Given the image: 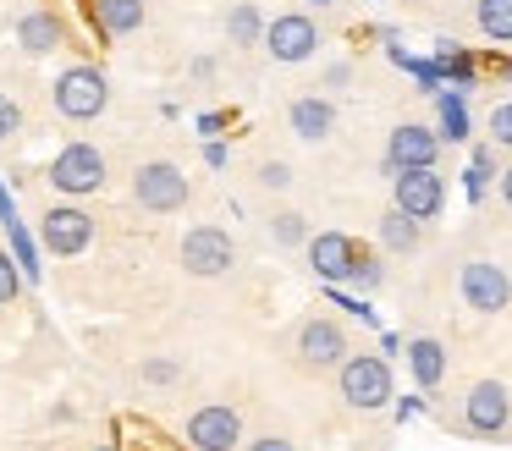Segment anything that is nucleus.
<instances>
[{
	"instance_id": "a19ab883",
	"label": "nucleus",
	"mask_w": 512,
	"mask_h": 451,
	"mask_svg": "<svg viewBox=\"0 0 512 451\" xmlns=\"http://www.w3.org/2000/svg\"><path fill=\"white\" fill-rule=\"evenodd\" d=\"M303 6H320L325 11V6H342V0H303Z\"/></svg>"
},
{
	"instance_id": "4c0bfd02",
	"label": "nucleus",
	"mask_w": 512,
	"mask_h": 451,
	"mask_svg": "<svg viewBox=\"0 0 512 451\" xmlns=\"http://www.w3.org/2000/svg\"><path fill=\"white\" fill-rule=\"evenodd\" d=\"M424 413V396H402V402H397V418H402V424H408V418H419Z\"/></svg>"
},
{
	"instance_id": "f257e3e1",
	"label": "nucleus",
	"mask_w": 512,
	"mask_h": 451,
	"mask_svg": "<svg viewBox=\"0 0 512 451\" xmlns=\"http://www.w3.org/2000/svg\"><path fill=\"white\" fill-rule=\"evenodd\" d=\"M336 391H342V402L353 407V413H380V407H391V396H397V385H391V358H380V352H347V358L336 363Z\"/></svg>"
},
{
	"instance_id": "79ce46f5",
	"label": "nucleus",
	"mask_w": 512,
	"mask_h": 451,
	"mask_svg": "<svg viewBox=\"0 0 512 451\" xmlns=\"http://www.w3.org/2000/svg\"><path fill=\"white\" fill-rule=\"evenodd\" d=\"M94 451H116V446H94Z\"/></svg>"
},
{
	"instance_id": "6ab92c4d",
	"label": "nucleus",
	"mask_w": 512,
	"mask_h": 451,
	"mask_svg": "<svg viewBox=\"0 0 512 451\" xmlns=\"http://www.w3.org/2000/svg\"><path fill=\"white\" fill-rule=\"evenodd\" d=\"M435 99V132H441V143H468V132H474V121H468V94H457V88H441Z\"/></svg>"
},
{
	"instance_id": "37998d69",
	"label": "nucleus",
	"mask_w": 512,
	"mask_h": 451,
	"mask_svg": "<svg viewBox=\"0 0 512 451\" xmlns=\"http://www.w3.org/2000/svg\"><path fill=\"white\" fill-rule=\"evenodd\" d=\"M474 6H479V0H474Z\"/></svg>"
},
{
	"instance_id": "4be33fe9",
	"label": "nucleus",
	"mask_w": 512,
	"mask_h": 451,
	"mask_svg": "<svg viewBox=\"0 0 512 451\" xmlns=\"http://www.w3.org/2000/svg\"><path fill=\"white\" fill-rule=\"evenodd\" d=\"M375 237H380V248H386V253H413V248H419V237H424V226H419V220H408L397 204H391L386 215H380Z\"/></svg>"
},
{
	"instance_id": "423d86ee",
	"label": "nucleus",
	"mask_w": 512,
	"mask_h": 451,
	"mask_svg": "<svg viewBox=\"0 0 512 451\" xmlns=\"http://www.w3.org/2000/svg\"><path fill=\"white\" fill-rule=\"evenodd\" d=\"M94 215L83 204H50L45 215H39V242H45V253H56V259H78V253L94 248Z\"/></svg>"
},
{
	"instance_id": "2f4dec72",
	"label": "nucleus",
	"mask_w": 512,
	"mask_h": 451,
	"mask_svg": "<svg viewBox=\"0 0 512 451\" xmlns=\"http://www.w3.org/2000/svg\"><path fill=\"white\" fill-rule=\"evenodd\" d=\"M17 127H23V110H17V99L0 94V138H12Z\"/></svg>"
},
{
	"instance_id": "aec40b11",
	"label": "nucleus",
	"mask_w": 512,
	"mask_h": 451,
	"mask_svg": "<svg viewBox=\"0 0 512 451\" xmlns=\"http://www.w3.org/2000/svg\"><path fill=\"white\" fill-rule=\"evenodd\" d=\"M94 22H100V39H127L144 28V0H94Z\"/></svg>"
},
{
	"instance_id": "bb28decb",
	"label": "nucleus",
	"mask_w": 512,
	"mask_h": 451,
	"mask_svg": "<svg viewBox=\"0 0 512 451\" xmlns=\"http://www.w3.org/2000/svg\"><path fill=\"white\" fill-rule=\"evenodd\" d=\"M138 374H144V385H160V391H166V385H177V380H182V363H177V358H166V352H155V358L138 363Z\"/></svg>"
},
{
	"instance_id": "393cba45",
	"label": "nucleus",
	"mask_w": 512,
	"mask_h": 451,
	"mask_svg": "<svg viewBox=\"0 0 512 451\" xmlns=\"http://www.w3.org/2000/svg\"><path fill=\"white\" fill-rule=\"evenodd\" d=\"M474 17H479V33L490 44H512V0H479Z\"/></svg>"
},
{
	"instance_id": "f704fd0d",
	"label": "nucleus",
	"mask_w": 512,
	"mask_h": 451,
	"mask_svg": "<svg viewBox=\"0 0 512 451\" xmlns=\"http://www.w3.org/2000/svg\"><path fill=\"white\" fill-rule=\"evenodd\" d=\"M226 121H232L226 110H204V116H199V132H204V138H221V132H226Z\"/></svg>"
},
{
	"instance_id": "b1692460",
	"label": "nucleus",
	"mask_w": 512,
	"mask_h": 451,
	"mask_svg": "<svg viewBox=\"0 0 512 451\" xmlns=\"http://www.w3.org/2000/svg\"><path fill=\"white\" fill-rule=\"evenodd\" d=\"M490 182H496V143H479V149L468 154V171H463L468 204H479V198L490 193Z\"/></svg>"
},
{
	"instance_id": "ddd939ff",
	"label": "nucleus",
	"mask_w": 512,
	"mask_h": 451,
	"mask_svg": "<svg viewBox=\"0 0 512 451\" xmlns=\"http://www.w3.org/2000/svg\"><path fill=\"white\" fill-rule=\"evenodd\" d=\"M292 347H298V363H303V369H336V363L353 352V347H347V330L336 325V319H325V314L303 319L298 336H292Z\"/></svg>"
},
{
	"instance_id": "412c9836",
	"label": "nucleus",
	"mask_w": 512,
	"mask_h": 451,
	"mask_svg": "<svg viewBox=\"0 0 512 451\" xmlns=\"http://www.w3.org/2000/svg\"><path fill=\"white\" fill-rule=\"evenodd\" d=\"M6 248H12V259H17V270H23L28 286L45 281V264H39V237L28 231V220H12V226H6Z\"/></svg>"
},
{
	"instance_id": "39448f33",
	"label": "nucleus",
	"mask_w": 512,
	"mask_h": 451,
	"mask_svg": "<svg viewBox=\"0 0 512 451\" xmlns=\"http://www.w3.org/2000/svg\"><path fill=\"white\" fill-rule=\"evenodd\" d=\"M177 259H182V270L199 275V281H221V275H232V264H237V242H232L226 226H193L188 237H182Z\"/></svg>"
},
{
	"instance_id": "9d476101",
	"label": "nucleus",
	"mask_w": 512,
	"mask_h": 451,
	"mask_svg": "<svg viewBox=\"0 0 512 451\" xmlns=\"http://www.w3.org/2000/svg\"><path fill=\"white\" fill-rule=\"evenodd\" d=\"M259 44L270 50V61L298 66V61H309V55L320 50V22H314L309 11H281V17L265 22V39Z\"/></svg>"
},
{
	"instance_id": "72a5a7b5",
	"label": "nucleus",
	"mask_w": 512,
	"mask_h": 451,
	"mask_svg": "<svg viewBox=\"0 0 512 451\" xmlns=\"http://www.w3.org/2000/svg\"><path fill=\"white\" fill-rule=\"evenodd\" d=\"M12 220H23V215H17V198H12V187H6V176H0V231L12 226Z\"/></svg>"
},
{
	"instance_id": "20e7f679",
	"label": "nucleus",
	"mask_w": 512,
	"mask_h": 451,
	"mask_svg": "<svg viewBox=\"0 0 512 451\" xmlns=\"http://www.w3.org/2000/svg\"><path fill=\"white\" fill-rule=\"evenodd\" d=\"M188 198H193V187L177 160H144L133 171V204L149 209V215H177Z\"/></svg>"
},
{
	"instance_id": "c756f323",
	"label": "nucleus",
	"mask_w": 512,
	"mask_h": 451,
	"mask_svg": "<svg viewBox=\"0 0 512 451\" xmlns=\"http://www.w3.org/2000/svg\"><path fill=\"white\" fill-rule=\"evenodd\" d=\"M490 143H496V149H512V99H501L496 110H490Z\"/></svg>"
},
{
	"instance_id": "9b49d317",
	"label": "nucleus",
	"mask_w": 512,
	"mask_h": 451,
	"mask_svg": "<svg viewBox=\"0 0 512 451\" xmlns=\"http://www.w3.org/2000/svg\"><path fill=\"white\" fill-rule=\"evenodd\" d=\"M457 292H463V303L474 308V314H501V308L512 303V275L490 259H468L463 270H457Z\"/></svg>"
},
{
	"instance_id": "c9c22d12",
	"label": "nucleus",
	"mask_w": 512,
	"mask_h": 451,
	"mask_svg": "<svg viewBox=\"0 0 512 451\" xmlns=\"http://www.w3.org/2000/svg\"><path fill=\"white\" fill-rule=\"evenodd\" d=\"M243 451H298V446H292L287 435H259V440H248Z\"/></svg>"
},
{
	"instance_id": "7ed1b4c3",
	"label": "nucleus",
	"mask_w": 512,
	"mask_h": 451,
	"mask_svg": "<svg viewBox=\"0 0 512 451\" xmlns=\"http://www.w3.org/2000/svg\"><path fill=\"white\" fill-rule=\"evenodd\" d=\"M45 182L56 187L61 198H89L105 187V154L94 149V143H61L56 160L45 165Z\"/></svg>"
},
{
	"instance_id": "dca6fc26",
	"label": "nucleus",
	"mask_w": 512,
	"mask_h": 451,
	"mask_svg": "<svg viewBox=\"0 0 512 451\" xmlns=\"http://www.w3.org/2000/svg\"><path fill=\"white\" fill-rule=\"evenodd\" d=\"M287 127L298 132L303 143H325L336 132V105L325 94H303V99L287 105Z\"/></svg>"
},
{
	"instance_id": "f8f14e48",
	"label": "nucleus",
	"mask_w": 512,
	"mask_h": 451,
	"mask_svg": "<svg viewBox=\"0 0 512 451\" xmlns=\"http://www.w3.org/2000/svg\"><path fill=\"white\" fill-rule=\"evenodd\" d=\"M435 160H441V132L424 127V121H402V127H391V138H386V160H380V171L397 176V171L435 165Z\"/></svg>"
},
{
	"instance_id": "6e6552de",
	"label": "nucleus",
	"mask_w": 512,
	"mask_h": 451,
	"mask_svg": "<svg viewBox=\"0 0 512 451\" xmlns=\"http://www.w3.org/2000/svg\"><path fill=\"white\" fill-rule=\"evenodd\" d=\"M463 429L479 440H501L512 429V391L501 380H474L463 396Z\"/></svg>"
},
{
	"instance_id": "2eb2a0df",
	"label": "nucleus",
	"mask_w": 512,
	"mask_h": 451,
	"mask_svg": "<svg viewBox=\"0 0 512 451\" xmlns=\"http://www.w3.org/2000/svg\"><path fill=\"white\" fill-rule=\"evenodd\" d=\"M61 44H67V22L56 17V11H23L17 17V50L23 55H56Z\"/></svg>"
},
{
	"instance_id": "a878e982",
	"label": "nucleus",
	"mask_w": 512,
	"mask_h": 451,
	"mask_svg": "<svg viewBox=\"0 0 512 451\" xmlns=\"http://www.w3.org/2000/svg\"><path fill=\"white\" fill-rule=\"evenodd\" d=\"M270 237H276L281 248H303L314 231H309V220H303L298 209H281V215H270Z\"/></svg>"
},
{
	"instance_id": "f3484780",
	"label": "nucleus",
	"mask_w": 512,
	"mask_h": 451,
	"mask_svg": "<svg viewBox=\"0 0 512 451\" xmlns=\"http://www.w3.org/2000/svg\"><path fill=\"white\" fill-rule=\"evenodd\" d=\"M435 72H441V88H457V94H468V88L479 83V61L463 50L457 39H435Z\"/></svg>"
},
{
	"instance_id": "0eeeda50",
	"label": "nucleus",
	"mask_w": 512,
	"mask_h": 451,
	"mask_svg": "<svg viewBox=\"0 0 512 451\" xmlns=\"http://www.w3.org/2000/svg\"><path fill=\"white\" fill-rule=\"evenodd\" d=\"M182 440H188V451H237L243 446V413L232 402H204L188 413Z\"/></svg>"
},
{
	"instance_id": "e433bc0d",
	"label": "nucleus",
	"mask_w": 512,
	"mask_h": 451,
	"mask_svg": "<svg viewBox=\"0 0 512 451\" xmlns=\"http://www.w3.org/2000/svg\"><path fill=\"white\" fill-rule=\"evenodd\" d=\"M347 83H353V66H347V61L325 66V88H347Z\"/></svg>"
},
{
	"instance_id": "ea45409f",
	"label": "nucleus",
	"mask_w": 512,
	"mask_h": 451,
	"mask_svg": "<svg viewBox=\"0 0 512 451\" xmlns=\"http://www.w3.org/2000/svg\"><path fill=\"white\" fill-rule=\"evenodd\" d=\"M496 187H501V204L512 209V165H507V171H496Z\"/></svg>"
},
{
	"instance_id": "4468645a",
	"label": "nucleus",
	"mask_w": 512,
	"mask_h": 451,
	"mask_svg": "<svg viewBox=\"0 0 512 451\" xmlns=\"http://www.w3.org/2000/svg\"><path fill=\"white\" fill-rule=\"evenodd\" d=\"M303 248H309V270L320 275L325 286H342L347 270H353V259H358V242L347 237V231H314Z\"/></svg>"
},
{
	"instance_id": "7c9ffc66",
	"label": "nucleus",
	"mask_w": 512,
	"mask_h": 451,
	"mask_svg": "<svg viewBox=\"0 0 512 451\" xmlns=\"http://www.w3.org/2000/svg\"><path fill=\"white\" fill-rule=\"evenodd\" d=\"M254 176H259V187H270V193H287L292 187V165L287 160H265Z\"/></svg>"
},
{
	"instance_id": "58836bf2",
	"label": "nucleus",
	"mask_w": 512,
	"mask_h": 451,
	"mask_svg": "<svg viewBox=\"0 0 512 451\" xmlns=\"http://www.w3.org/2000/svg\"><path fill=\"white\" fill-rule=\"evenodd\" d=\"M193 77H199V83H210V77H215V55H199V61H193Z\"/></svg>"
},
{
	"instance_id": "1a4fd4ad",
	"label": "nucleus",
	"mask_w": 512,
	"mask_h": 451,
	"mask_svg": "<svg viewBox=\"0 0 512 451\" xmlns=\"http://www.w3.org/2000/svg\"><path fill=\"white\" fill-rule=\"evenodd\" d=\"M391 204L402 209L408 220H441V209H446V182H441V171L435 165H413V171H397L391 176Z\"/></svg>"
},
{
	"instance_id": "473e14b6",
	"label": "nucleus",
	"mask_w": 512,
	"mask_h": 451,
	"mask_svg": "<svg viewBox=\"0 0 512 451\" xmlns=\"http://www.w3.org/2000/svg\"><path fill=\"white\" fill-rule=\"evenodd\" d=\"M204 165H210V171H226V160H232V149H226V143L221 138H204Z\"/></svg>"
},
{
	"instance_id": "cd10ccee",
	"label": "nucleus",
	"mask_w": 512,
	"mask_h": 451,
	"mask_svg": "<svg viewBox=\"0 0 512 451\" xmlns=\"http://www.w3.org/2000/svg\"><path fill=\"white\" fill-rule=\"evenodd\" d=\"M347 281H353L358 292H375V286L386 281V264H380L375 253H364V248H358V259H353V270H347Z\"/></svg>"
},
{
	"instance_id": "c85d7f7f",
	"label": "nucleus",
	"mask_w": 512,
	"mask_h": 451,
	"mask_svg": "<svg viewBox=\"0 0 512 451\" xmlns=\"http://www.w3.org/2000/svg\"><path fill=\"white\" fill-rule=\"evenodd\" d=\"M23 270H17V259H12V248H0V308H12L17 297H23Z\"/></svg>"
},
{
	"instance_id": "f03ea898",
	"label": "nucleus",
	"mask_w": 512,
	"mask_h": 451,
	"mask_svg": "<svg viewBox=\"0 0 512 451\" xmlns=\"http://www.w3.org/2000/svg\"><path fill=\"white\" fill-rule=\"evenodd\" d=\"M50 99H56V110L67 121H94V116H105V105H111V77H105L94 61H72V66L56 72Z\"/></svg>"
},
{
	"instance_id": "a211bd4d",
	"label": "nucleus",
	"mask_w": 512,
	"mask_h": 451,
	"mask_svg": "<svg viewBox=\"0 0 512 451\" xmlns=\"http://www.w3.org/2000/svg\"><path fill=\"white\" fill-rule=\"evenodd\" d=\"M402 352H408V369H413V385H419V391H435V385L446 380V347L435 336L402 341Z\"/></svg>"
},
{
	"instance_id": "5701e85b",
	"label": "nucleus",
	"mask_w": 512,
	"mask_h": 451,
	"mask_svg": "<svg viewBox=\"0 0 512 451\" xmlns=\"http://www.w3.org/2000/svg\"><path fill=\"white\" fill-rule=\"evenodd\" d=\"M265 22H270V17L254 6V0H237V6L226 11V39L243 44V50H254V44L265 39Z\"/></svg>"
}]
</instances>
